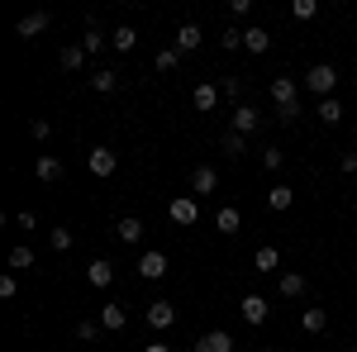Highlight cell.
<instances>
[{
	"label": "cell",
	"instance_id": "9a60e30c",
	"mask_svg": "<svg viewBox=\"0 0 357 352\" xmlns=\"http://www.w3.org/2000/svg\"><path fill=\"white\" fill-rule=\"evenodd\" d=\"M191 105L200 109V114H210V109L220 105V86H215V82H200V86L191 91Z\"/></svg>",
	"mask_w": 357,
	"mask_h": 352
},
{
	"label": "cell",
	"instance_id": "603a6c76",
	"mask_svg": "<svg viewBox=\"0 0 357 352\" xmlns=\"http://www.w3.org/2000/svg\"><path fill=\"white\" fill-rule=\"evenodd\" d=\"M276 291H281L286 300H301V296H305V276H301V271H281Z\"/></svg>",
	"mask_w": 357,
	"mask_h": 352
},
{
	"label": "cell",
	"instance_id": "8992f818",
	"mask_svg": "<svg viewBox=\"0 0 357 352\" xmlns=\"http://www.w3.org/2000/svg\"><path fill=\"white\" fill-rule=\"evenodd\" d=\"M238 314H243V324H267V314H272V305H267V300L262 296H243L238 300Z\"/></svg>",
	"mask_w": 357,
	"mask_h": 352
},
{
	"label": "cell",
	"instance_id": "ee69618b",
	"mask_svg": "<svg viewBox=\"0 0 357 352\" xmlns=\"http://www.w3.org/2000/svg\"><path fill=\"white\" fill-rule=\"evenodd\" d=\"M338 352H357V348H353V343H348V348H338Z\"/></svg>",
	"mask_w": 357,
	"mask_h": 352
},
{
	"label": "cell",
	"instance_id": "ac0fdd59",
	"mask_svg": "<svg viewBox=\"0 0 357 352\" xmlns=\"http://www.w3.org/2000/svg\"><path fill=\"white\" fill-rule=\"evenodd\" d=\"M267 205H272L276 215H286V210L296 205V186H286V181H276V186L267 190Z\"/></svg>",
	"mask_w": 357,
	"mask_h": 352
},
{
	"label": "cell",
	"instance_id": "7402d4cb",
	"mask_svg": "<svg viewBox=\"0 0 357 352\" xmlns=\"http://www.w3.org/2000/svg\"><path fill=\"white\" fill-rule=\"evenodd\" d=\"M110 48H114V53H134V48H138V29L134 24H119L110 33Z\"/></svg>",
	"mask_w": 357,
	"mask_h": 352
},
{
	"label": "cell",
	"instance_id": "ab89813d",
	"mask_svg": "<svg viewBox=\"0 0 357 352\" xmlns=\"http://www.w3.org/2000/svg\"><path fill=\"white\" fill-rule=\"evenodd\" d=\"M338 171H343V176H357V153H343V158H338Z\"/></svg>",
	"mask_w": 357,
	"mask_h": 352
},
{
	"label": "cell",
	"instance_id": "f1b7e54d",
	"mask_svg": "<svg viewBox=\"0 0 357 352\" xmlns=\"http://www.w3.org/2000/svg\"><path fill=\"white\" fill-rule=\"evenodd\" d=\"M114 86H119V72H114V67H100V72L91 77V91H96V95H110Z\"/></svg>",
	"mask_w": 357,
	"mask_h": 352
},
{
	"label": "cell",
	"instance_id": "ba28073f",
	"mask_svg": "<svg viewBox=\"0 0 357 352\" xmlns=\"http://www.w3.org/2000/svg\"><path fill=\"white\" fill-rule=\"evenodd\" d=\"M215 190H220V171H215V167H195L191 171V195L200 200V195H215Z\"/></svg>",
	"mask_w": 357,
	"mask_h": 352
},
{
	"label": "cell",
	"instance_id": "d6a6232c",
	"mask_svg": "<svg viewBox=\"0 0 357 352\" xmlns=\"http://www.w3.org/2000/svg\"><path fill=\"white\" fill-rule=\"evenodd\" d=\"M10 267L15 271H33V247H24V243L10 247Z\"/></svg>",
	"mask_w": 357,
	"mask_h": 352
},
{
	"label": "cell",
	"instance_id": "1f68e13d",
	"mask_svg": "<svg viewBox=\"0 0 357 352\" xmlns=\"http://www.w3.org/2000/svg\"><path fill=\"white\" fill-rule=\"evenodd\" d=\"M72 243H77L72 229H53V234H48V247H53V252H72Z\"/></svg>",
	"mask_w": 357,
	"mask_h": 352
},
{
	"label": "cell",
	"instance_id": "52a82bcc",
	"mask_svg": "<svg viewBox=\"0 0 357 352\" xmlns=\"http://www.w3.org/2000/svg\"><path fill=\"white\" fill-rule=\"evenodd\" d=\"M272 100H276V109L301 105V86H296V77H276L272 82Z\"/></svg>",
	"mask_w": 357,
	"mask_h": 352
},
{
	"label": "cell",
	"instance_id": "277c9868",
	"mask_svg": "<svg viewBox=\"0 0 357 352\" xmlns=\"http://www.w3.org/2000/svg\"><path fill=\"white\" fill-rule=\"evenodd\" d=\"M143 319H148V328H158V333H162V328L176 324V305H172V300H153V305L143 309Z\"/></svg>",
	"mask_w": 357,
	"mask_h": 352
},
{
	"label": "cell",
	"instance_id": "e575fe53",
	"mask_svg": "<svg viewBox=\"0 0 357 352\" xmlns=\"http://www.w3.org/2000/svg\"><path fill=\"white\" fill-rule=\"evenodd\" d=\"M262 167H267V171H281V167H286V148H262Z\"/></svg>",
	"mask_w": 357,
	"mask_h": 352
},
{
	"label": "cell",
	"instance_id": "f546056e",
	"mask_svg": "<svg viewBox=\"0 0 357 352\" xmlns=\"http://www.w3.org/2000/svg\"><path fill=\"white\" fill-rule=\"evenodd\" d=\"M314 15H319V0H296V5H291V20H296V24H310Z\"/></svg>",
	"mask_w": 357,
	"mask_h": 352
},
{
	"label": "cell",
	"instance_id": "9c48e42d",
	"mask_svg": "<svg viewBox=\"0 0 357 352\" xmlns=\"http://www.w3.org/2000/svg\"><path fill=\"white\" fill-rule=\"evenodd\" d=\"M195 352H234V333L210 328V333H200V338H195Z\"/></svg>",
	"mask_w": 357,
	"mask_h": 352
},
{
	"label": "cell",
	"instance_id": "cb8c5ba5",
	"mask_svg": "<svg viewBox=\"0 0 357 352\" xmlns=\"http://www.w3.org/2000/svg\"><path fill=\"white\" fill-rule=\"evenodd\" d=\"M105 43H110V38H105V33H100V24L91 20V24H86V33H82V48H86V57L105 53Z\"/></svg>",
	"mask_w": 357,
	"mask_h": 352
},
{
	"label": "cell",
	"instance_id": "f35d334b",
	"mask_svg": "<svg viewBox=\"0 0 357 352\" xmlns=\"http://www.w3.org/2000/svg\"><path fill=\"white\" fill-rule=\"evenodd\" d=\"M15 296H20V281L5 271V276H0V300H15Z\"/></svg>",
	"mask_w": 357,
	"mask_h": 352
},
{
	"label": "cell",
	"instance_id": "44dd1931",
	"mask_svg": "<svg viewBox=\"0 0 357 352\" xmlns=\"http://www.w3.org/2000/svg\"><path fill=\"white\" fill-rule=\"evenodd\" d=\"M301 328L305 333H324V328H329V309H324V305H310L301 314Z\"/></svg>",
	"mask_w": 357,
	"mask_h": 352
},
{
	"label": "cell",
	"instance_id": "5bb4252c",
	"mask_svg": "<svg viewBox=\"0 0 357 352\" xmlns=\"http://www.w3.org/2000/svg\"><path fill=\"white\" fill-rule=\"evenodd\" d=\"M48 24H53V15H48V10H33V15H24V20L15 24V33H20V38H38Z\"/></svg>",
	"mask_w": 357,
	"mask_h": 352
},
{
	"label": "cell",
	"instance_id": "3957f363",
	"mask_svg": "<svg viewBox=\"0 0 357 352\" xmlns=\"http://www.w3.org/2000/svg\"><path fill=\"white\" fill-rule=\"evenodd\" d=\"M167 215H172V224H181V229H191L195 219H200V200H195V195H176V200L167 205Z\"/></svg>",
	"mask_w": 357,
	"mask_h": 352
},
{
	"label": "cell",
	"instance_id": "d6986e66",
	"mask_svg": "<svg viewBox=\"0 0 357 352\" xmlns=\"http://www.w3.org/2000/svg\"><path fill=\"white\" fill-rule=\"evenodd\" d=\"M215 229H220L224 238H234V234L243 229V215H238L234 205H220V215H215Z\"/></svg>",
	"mask_w": 357,
	"mask_h": 352
},
{
	"label": "cell",
	"instance_id": "7c38bea8",
	"mask_svg": "<svg viewBox=\"0 0 357 352\" xmlns=\"http://www.w3.org/2000/svg\"><path fill=\"white\" fill-rule=\"evenodd\" d=\"M86 281H91L96 291H105V286H114V262H110V257H96V262L86 267Z\"/></svg>",
	"mask_w": 357,
	"mask_h": 352
},
{
	"label": "cell",
	"instance_id": "b9f144b4",
	"mask_svg": "<svg viewBox=\"0 0 357 352\" xmlns=\"http://www.w3.org/2000/svg\"><path fill=\"white\" fill-rule=\"evenodd\" d=\"M15 224H20V229H38V215H33V210H24V215H15Z\"/></svg>",
	"mask_w": 357,
	"mask_h": 352
},
{
	"label": "cell",
	"instance_id": "6da1fadb",
	"mask_svg": "<svg viewBox=\"0 0 357 352\" xmlns=\"http://www.w3.org/2000/svg\"><path fill=\"white\" fill-rule=\"evenodd\" d=\"M305 91H314L319 100H329L333 91H338V67H333V62H314V67L305 72Z\"/></svg>",
	"mask_w": 357,
	"mask_h": 352
},
{
	"label": "cell",
	"instance_id": "30bf717a",
	"mask_svg": "<svg viewBox=\"0 0 357 352\" xmlns=\"http://www.w3.org/2000/svg\"><path fill=\"white\" fill-rule=\"evenodd\" d=\"M262 124H267V119H262V114H257V109L252 105H238L234 109V134H257V129H262Z\"/></svg>",
	"mask_w": 357,
	"mask_h": 352
},
{
	"label": "cell",
	"instance_id": "d590c367",
	"mask_svg": "<svg viewBox=\"0 0 357 352\" xmlns=\"http://www.w3.org/2000/svg\"><path fill=\"white\" fill-rule=\"evenodd\" d=\"M153 67H158V72H176V67H181V53H176V48H162Z\"/></svg>",
	"mask_w": 357,
	"mask_h": 352
},
{
	"label": "cell",
	"instance_id": "484cf974",
	"mask_svg": "<svg viewBox=\"0 0 357 352\" xmlns=\"http://www.w3.org/2000/svg\"><path fill=\"white\" fill-rule=\"evenodd\" d=\"M252 267L262 271V276H267V271H276V267H281V247L262 243V247H257V257H252Z\"/></svg>",
	"mask_w": 357,
	"mask_h": 352
},
{
	"label": "cell",
	"instance_id": "4dcf8cb0",
	"mask_svg": "<svg viewBox=\"0 0 357 352\" xmlns=\"http://www.w3.org/2000/svg\"><path fill=\"white\" fill-rule=\"evenodd\" d=\"M220 95H224V100H234V109H238V100H243V77H224Z\"/></svg>",
	"mask_w": 357,
	"mask_h": 352
},
{
	"label": "cell",
	"instance_id": "e0dca14e",
	"mask_svg": "<svg viewBox=\"0 0 357 352\" xmlns=\"http://www.w3.org/2000/svg\"><path fill=\"white\" fill-rule=\"evenodd\" d=\"M243 48H248V53H252V57H262V53H267V48H272V33H267V29H262V24L243 29Z\"/></svg>",
	"mask_w": 357,
	"mask_h": 352
},
{
	"label": "cell",
	"instance_id": "7a4b0ae2",
	"mask_svg": "<svg viewBox=\"0 0 357 352\" xmlns=\"http://www.w3.org/2000/svg\"><path fill=\"white\" fill-rule=\"evenodd\" d=\"M134 271H138V281H162V276H167V252H158V247L138 252Z\"/></svg>",
	"mask_w": 357,
	"mask_h": 352
},
{
	"label": "cell",
	"instance_id": "ffe728a7",
	"mask_svg": "<svg viewBox=\"0 0 357 352\" xmlns=\"http://www.w3.org/2000/svg\"><path fill=\"white\" fill-rule=\"evenodd\" d=\"M100 328H105V333L129 328V309H124V305H105V309H100Z\"/></svg>",
	"mask_w": 357,
	"mask_h": 352
},
{
	"label": "cell",
	"instance_id": "d4e9b609",
	"mask_svg": "<svg viewBox=\"0 0 357 352\" xmlns=\"http://www.w3.org/2000/svg\"><path fill=\"white\" fill-rule=\"evenodd\" d=\"M220 153H224V158H229V162H238V158H243V153H248V138H243V134H234V129H229V134L220 138Z\"/></svg>",
	"mask_w": 357,
	"mask_h": 352
},
{
	"label": "cell",
	"instance_id": "7bdbcfd3",
	"mask_svg": "<svg viewBox=\"0 0 357 352\" xmlns=\"http://www.w3.org/2000/svg\"><path fill=\"white\" fill-rule=\"evenodd\" d=\"M143 352H172L167 343H143Z\"/></svg>",
	"mask_w": 357,
	"mask_h": 352
},
{
	"label": "cell",
	"instance_id": "4fadbf2b",
	"mask_svg": "<svg viewBox=\"0 0 357 352\" xmlns=\"http://www.w3.org/2000/svg\"><path fill=\"white\" fill-rule=\"evenodd\" d=\"M114 238H119V243H129V247H138V243H143V219L124 215L119 224H114Z\"/></svg>",
	"mask_w": 357,
	"mask_h": 352
},
{
	"label": "cell",
	"instance_id": "83f0119b",
	"mask_svg": "<svg viewBox=\"0 0 357 352\" xmlns=\"http://www.w3.org/2000/svg\"><path fill=\"white\" fill-rule=\"evenodd\" d=\"M57 62H62V72H82V67H86V48H82V43H67Z\"/></svg>",
	"mask_w": 357,
	"mask_h": 352
},
{
	"label": "cell",
	"instance_id": "836d02e7",
	"mask_svg": "<svg viewBox=\"0 0 357 352\" xmlns=\"http://www.w3.org/2000/svg\"><path fill=\"white\" fill-rule=\"evenodd\" d=\"M220 48H224V53H234V48H243V29H238V24L220 29Z\"/></svg>",
	"mask_w": 357,
	"mask_h": 352
},
{
	"label": "cell",
	"instance_id": "74e56055",
	"mask_svg": "<svg viewBox=\"0 0 357 352\" xmlns=\"http://www.w3.org/2000/svg\"><path fill=\"white\" fill-rule=\"evenodd\" d=\"M77 338H82V343L100 338V319H82V324H77Z\"/></svg>",
	"mask_w": 357,
	"mask_h": 352
},
{
	"label": "cell",
	"instance_id": "8fae6325",
	"mask_svg": "<svg viewBox=\"0 0 357 352\" xmlns=\"http://www.w3.org/2000/svg\"><path fill=\"white\" fill-rule=\"evenodd\" d=\"M200 43H205V33H200V24H181V29H176V38H172V48H176L181 57H186V53H195Z\"/></svg>",
	"mask_w": 357,
	"mask_h": 352
},
{
	"label": "cell",
	"instance_id": "2e32d148",
	"mask_svg": "<svg viewBox=\"0 0 357 352\" xmlns=\"http://www.w3.org/2000/svg\"><path fill=\"white\" fill-rule=\"evenodd\" d=\"M62 171H67V167H62V158H53V153H43V158L33 162V176H38V181H48V186L62 181Z\"/></svg>",
	"mask_w": 357,
	"mask_h": 352
},
{
	"label": "cell",
	"instance_id": "60d3db41",
	"mask_svg": "<svg viewBox=\"0 0 357 352\" xmlns=\"http://www.w3.org/2000/svg\"><path fill=\"white\" fill-rule=\"evenodd\" d=\"M276 119H281V124H286V129H291V124H296V119H301V105H286V109H276Z\"/></svg>",
	"mask_w": 357,
	"mask_h": 352
},
{
	"label": "cell",
	"instance_id": "4316f807",
	"mask_svg": "<svg viewBox=\"0 0 357 352\" xmlns=\"http://www.w3.org/2000/svg\"><path fill=\"white\" fill-rule=\"evenodd\" d=\"M314 114H319V124H329V129H338V124H343V105H338V95H329V100H319V109H314Z\"/></svg>",
	"mask_w": 357,
	"mask_h": 352
},
{
	"label": "cell",
	"instance_id": "f6af8a7d",
	"mask_svg": "<svg viewBox=\"0 0 357 352\" xmlns=\"http://www.w3.org/2000/svg\"><path fill=\"white\" fill-rule=\"evenodd\" d=\"M262 352H276V348H262Z\"/></svg>",
	"mask_w": 357,
	"mask_h": 352
},
{
	"label": "cell",
	"instance_id": "8d00e7d4",
	"mask_svg": "<svg viewBox=\"0 0 357 352\" xmlns=\"http://www.w3.org/2000/svg\"><path fill=\"white\" fill-rule=\"evenodd\" d=\"M48 134H53L48 119H29V138H33V143H48Z\"/></svg>",
	"mask_w": 357,
	"mask_h": 352
},
{
	"label": "cell",
	"instance_id": "5b68a950",
	"mask_svg": "<svg viewBox=\"0 0 357 352\" xmlns=\"http://www.w3.org/2000/svg\"><path fill=\"white\" fill-rule=\"evenodd\" d=\"M86 167H91V176H114L119 153H114V148H91V153H86Z\"/></svg>",
	"mask_w": 357,
	"mask_h": 352
}]
</instances>
